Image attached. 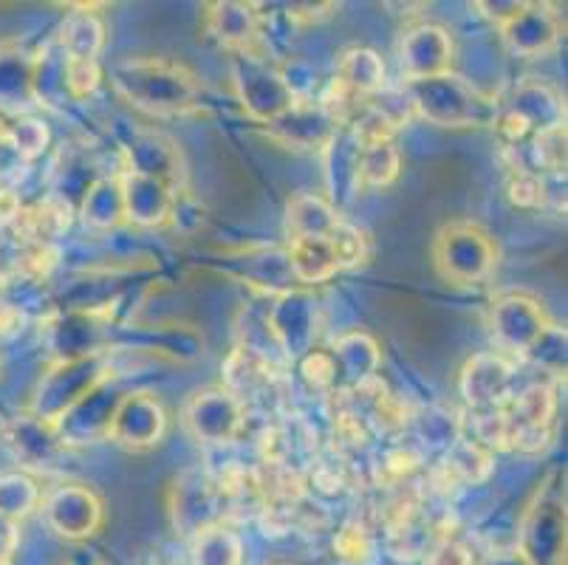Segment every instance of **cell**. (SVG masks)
Here are the masks:
<instances>
[{"mask_svg":"<svg viewBox=\"0 0 568 565\" xmlns=\"http://www.w3.org/2000/svg\"><path fill=\"white\" fill-rule=\"evenodd\" d=\"M286 238H332L337 224L343 221V212L332 206V201L314 190H301L286 201Z\"/></svg>","mask_w":568,"mask_h":565,"instance_id":"obj_29","label":"cell"},{"mask_svg":"<svg viewBox=\"0 0 568 565\" xmlns=\"http://www.w3.org/2000/svg\"><path fill=\"white\" fill-rule=\"evenodd\" d=\"M518 391V367L498 351H478L458 371V393L467 411H500Z\"/></svg>","mask_w":568,"mask_h":565,"instance_id":"obj_11","label":"cell"},{"mask_svg":"<svg viewBox=\"0 0 568 565\" xmlns=\"http://www.w3.org/2000/svg\"><path fill=\"white\" fill-rule=\"evenodd\" d=\"M113 376L111 351L102 354L80 356V360L51 362L43 373H40L38 387H34L32 404L29 413L45 424H54L57 418L69 413L82 396L100 387L102 382Z\"/></svg>","mask_w":568,"mask_h":565,"instance_id":"obj_4","label":"cell"},{"mask_svg":"<svg viewBox=\"0 0 568 565\" xmlns=\"http://www.w3.org/2000/svg\"><path fill=\"white\" fill-rule=\"evenodd\" d=\"M65 565H71V563H65Z\"/></svg>","mask_w":568,"mask_h":565,"instance_id":"obj_48","label":"cell"},{"mask_svg":"<svg viewBox=\"0 0 568 565\" xmlns=\"http://www.w3.org/2000/svg\"><path fill=\"white\" fill-rule=\"evenodd\" d=\"M122 170L162 181L175 195L187 193V168L179 144L156 131H133L122 148Z\"/></svg>","mask_w":568,"mask_h":565,"instance_id":"obj_17","label":"cell"},{"mask_svg":"<svg viewBox=\"0 0 568 565\" xmlns=\"http://www.w3.org/2000/svg\"><path fill=\"white\" fill-rule=\"evenodd\" d=\"M506 195L518 210H540L546 204V175L513 173L506 184Z\"/></svg>","mask_w":568,"mask_h":565,"instance_id":"obj_43","label":"cell"},{"mask_svg":"<svg viewBox=\"0 0 568 565\" xmlns=\"http://www.w3.org/2000/svg\"><path fill=\"white\" fill-rule=\"evenodd\" d=\"M272 565H294V563H272Z\"/></svg>","mask_w":568,"mask_h":565,"instance_id":"obj_47","label":"cell"},{"mask_svg":"<svg viewBox=\"0 0 568 565\" xmlns=\"http://www.w3.org/2000/svg\"><path fill=\"white\" fill-rule=\"evenodd\" d=\"M43 490L29 473H0V521L18 523L40 509Z\"/></svg>","mask_w":568,"mask_h":565,"instance_id":"obj_36","label":"cell"},{"mask_svg":"<svg viewBox=\"0 0 568 565\" xmlns=\"http://www.w3.org/2000/svg\"><path fill=\"white\" fill-rule=\"evenodd\" d=\"M396 60L405 82L427 80V77L447 74L456 62L453 34L438 23H413L396 40Z\"/></svg>","mask_w":568,"mask_h":565,"instance_id":"obj_16","label":"cell"},{"mask_svg":"<svg viewBox=\"0 0 568 565\" xmlns=\"http://www.w3.org/2000/svg\"><path fill=\"white\" fill-rule=\"evenodd\" d=\"M7 444L20 464L34 466V470H54L60 458L69 453V447H63V442L57 438L54 427L34 418L32 413H23L9 424Z\"/></svg>","mask_w":568,"mask_h":565,"instance_id":"obj_26","label":"cell"},{"mask_svg":"<svg viewBox=\"0 0 568 565\" xmlns=\"http://www.w3.org/2000/svg\"><path fill=\"white\" fill-rule=\"evenodd\" d=\"M77 215L91 232L111 235L119 226H125V206H122V186L119 175H100L94 184L88 186L85 195L77 204Z\"/></svg>","mask_w":568,"mask_h":565,"instance_id":"obj_30","label":"cell"},{"mask_svg":"<svg viewBox=\"0 0 568 565\" xmlns=\"http://www.w3.org/2000/svg\"><path fill=\"white\" fill-rule=\"evenodd\" d=\"M332 246H334V255H337L339 272H343V269L365 266L371 258L368 232L359 230L356 224H348L345 218L337 224V230L332 232Z\"/></svg>","mask_w":568,"mask_h":565,"instance_id":"obj_40","label":"cell"},{"mask_svg":"<svg viewBox=\"0 0 568 565\" xmlns=\"http://www.w3.org/2000/svg\"><path fill=\"white\" fill-rule=\"evenodd\" d=\"M190 565H246V543L226 523L210 526L190 541Z\"/></svg>","mask_w":568,"mask_h":565,"instance_id":"obj_34","label":"cell"},{"mask_svg":"<svg viewBox=\"0 0 568 565\" xmlns=\"http://www.w3.org/2000/svg\"><path fill=\"white\" fill-rule=\"evenodd\" d=\"M65 82H69L71 102L88 100V97H91L102 82L100 60H69V74H65Z\"/></svg>","mask_w":568,"mask_h":565,"instance_id":"obj_44","label":"cell"},{"mask_svg":"<svg viewBox=\"0 0 568 565\" xmlns=\"http://www.w3.org/2000/svg\"><path fill=\"white\" fill-rule=\"evenodd\" d=\"M334 376H337V393L359 391L379 380L382 349L368 331H345L332 342ZM334 393V396H337Z\"/></svg>","mask_w":568,"mask_h":565,"instance_id":"obj_22","label":"cell"},{"mask_svg":"<svg viewBox=\"0 0 568 565\" xmlns=\"http://www.w3.org/2000/svg\"><path fill=\"white\" fill-rule=\"evenodd\" d=\"M551 320L544 305L529 294H504L489 305L487 329L498 354L509 360H524L540 336L549 331Z\"/></svg>","mask_w":568,"mask_h":565,"instance_id":"obj_9","label":"cell"},{"mask_svg":"<svg viewBox=\"0 0 568 565\" xmlns=\"http://www.w3.org/2000/svg\"><path fill=\"white\" fill-rule=\"evenodd\" d=\"M111 85L148 117H187L204 108L199 77L170 57H125L111 69Z\"/></svg>","mask_w":568,"mask_h":565,"instance_id":"obj_1","label":"cell"},{"mask_svg":"<svg viewBox=\"0 0 568 565\" xmlns=\"http://www.w3.org/2000/svg\"><path fill=\"white\" fill-rule=\"evenodd\" d=\"M40 515L45 528L65 543H85L105 523V504L91 486L65 481L45 492L40 501Z\"/></svg>","mask_w":568,"mask_h":565,"instance_id":"obj_8","label":"cell"},{"mask_svg":"<svg viewBox=\"0 0 568 565\" xmlns=\"http://www.w3.org/2000/svg\"><path fill=\"white\" fill-rule=\"evenodd\" d=\"M402 173V150L394 139L385 142L363 144V159H359V186L363 193L387 190Z\"/></svg>","mask_w":568,"mask_h":565,"instance_id":"obj_35","label":"cell"},{"mask_svg":"<svg viewBox=\"0 0 568 565\" xmlns=\"http://www.w3.org/2000/svg\"><path fill=\"white\" fill-rule=\"evenodd\" d=\"M246 407L224 385H210L190 393L182 404V424L190 438L204 447H230L246 430Z\"/></svg>","mask_w":568,"mask_h":565,"instance_id":"obj_7","label":"cell"},{"mask_svg":"<svg viewBox=\"0 0 568 565\" xmlns=\"http://www.w3.org/2000/svg\"><path fill=\"white\" fill-rule=\"evenodd\" d=\"M204 34L221 49L235 54V51L257 49L261 40V12L255 3H237V0H219L210 3L201 14Z\"/></svg>","mask_w":568,"mask_h":565,"instance_id":"obj_24","label":"cell"},{"mask_svg":"<svg viewBox=\"0 0 568 565\" xmlns=\"http://www.w3.org/2000/svg\"><path fill=\"white\" fill-rule=\"evenodd\" d=\"M230 82L235 100L257 124H268L283 111H288L294 102L281 74V62L266 57L261 49L230 54Z\"/></svg>","mask_w":568,"mask_h":565,"instance_id":"obj_5","label":"cell"},{"mask_svg":"<svg viewBox=\"0 0 568 565\" xmlns=\"http://www.w3.org/2000/svg\"><path fill=\"white\" fill-rule=\"evenodd\" d=\"M359 159H363V142L351 124H339L334 137L320 150V168H323V195L332 201L337 212H345L359 193Z\"/></svg>","mask_w":568,"mask_h":565,"instance_id":"obj_18","label":"cell"},{"mask_svg":"<svg viewBox=\"0 0 568 565\" xmlns=\"http://www.w3.org/2000/svg\"><path fill=\"white\" fill-rule=\"evenodd\" d=\"M108 29L102 18L91 9L80 7L77 12H69L63 23L57 26L54 43L69 60H100L105 49Z\"/></svg>","mask_w":568,"mask_h":565,"instance_id":"obj_31","label":"cell"},{"mask_svg":"<svg viewBox=\"0 0 568 565\" xmlns=\"http://www.w3.org/2000/svg\"><path fill=\"white\" fill-rule=\"evenodd\" d=\"M226 272L235 280H241L244 286L255 289L263 300H272L277 294H286L297 289L294 283L292 266H288L286 246H246L237 249L226 258Z\"/></svg>","mask_w":568,"mask_h":565,"instance_id":"obj_19","label":"cell"},{"mask_svg":"<svg viewBox=\"0 0 568 565\" xmlns=\"http://www.w3.org/2000/svg\"><path fill=\"white\" fill-rule=\"evenodd\" d=\"M332 552L337 565H376L379 559V543L371 532L368 523L348 521L334 532Z\"/></svg>","mask_w":568,"mask_h":565,"instance_id":"obj_38","label":"cell"},{"mask_svg":"<svg viewBox=\"0 0 568 565\" xmlns=\"http://www.w3.org/2000/svg\"><path fill=\"white\" fill-rule=\"evenodd\" d=\"M263 128H266V137L283 148L320 153L339 124L325 113V108L314 97V100H294L288 111H283L281 117L272 119Z\"/></svg>","mask_w":568,"mask_h":565,"instance_id":"obj_20","label":"cell"},{"mask_svg":"<svg viewBox=\"0 0 568 565\" xmlns=\"http://www.w3.org/2000/svg\"><path fill=\"white\" fill-rule=\"evenodd\" d=\"M475 563H478V557H475V552L469 548V543L462 541L458 535H453V532H444V535L427 548L425 557H422V565H475Z\"/></svg>","mask_w":568,"mask_h":565,"instance_id":"obj_42","label":"cell"},{"mask_svg":"<svg viewBox=\"0 0 568 565\" xmlns=\"http://www.w3.org/2000/svg\"><path fill=\"white\" fill-rule=\"evenodd\" d=\"M119 186H122V206H125V226L136 230H159L170 224L175 206V193L162 181L148 175L119 170Z\"/></svg>","mask_w":568,"mask_h":565,"instance_id":"obj_23","label":"cell"},{"mask_svg":"<svg viewBox=\"0 0 568 565\" xmlns=\"http://www.w3.org/2000/svg\"><path fill=\"white\" fill-rule=\"evenodd\" d=\"M524 7H526V3H515V0H509V3H475V12H478L484 20H489V23H495L500 29V26L509 23L515 14H520V9H524Z\"/></svg>","mask_w":568,"mask_h":565,"instance_id":"obj_45","label":"cell"},{"mask_svg":"<svg viewBox=\"0 0 568 565\" xmlns=\"http://www.w3.org/2000/svg\"><path fill=\"white\" fill-rule=\"evenodd\" d=\"M297 373L301 382L312 396H334L337 393V376H334L332 351L314 349L297 360Z\"/></svg>","mask_w":568,"mask_h":565,"instance_id":"obj_39","label":"cell"},{"mask_svg":"<svg viewBox=\"0 0 568 565\" xmlns=\"http://www.w3.org/2000/svg\"><path fill=\"white\" fill-rule=\"evenodd\" d=\"M266 317L288 365L317 349L320 305L308 292L292 289V292L266 300Z\"/></svg>","mask_w":568,"mask_h":565,"instance_id":"obj_13","label":"cell"},{"mask_svg":"<svg viewBox=\"0 0 568 565\" xmlns=\"http://www.w3.org/2000/svg\"><path fill=\"white\" fill-rule=\"evenodd\" d=\"M495 455L478 444L458 438L447 453L442 455V464L436 470V478L442 486H481L493 475Z\"/></svg>","mask_w":568,"mask_h":565,"instance_id":"obj_33","label":"cell"},{"mask_svg":"<svg viewBox=\"0 0 568 565\" xmlns=\"http://www.w3.org/2000/svg\"><path fill=\"white\" fill-rule=\"evenodd\" d=\"M416 119L447 131L493 128L500 102L469 77L447 71L427 80L405 82Z\"/></svg>","mask_w":568,"mask_h":565,"instance_id":"obj_2","label":"cell"},{"mask_svg":"<svg viewBox=\"0 0 568 565\" xmlns=\"http://www.w3.org/2000/svg\"><path fill=\"white\" fill-rule=\"evenodd\" d=\"M498 31L506 49L524 60H540L560 43V20L549 3H526L520 14H515Z\"/></svg>","mask_w":568,"mask_h":565,"instance_id":"obj_21","label":"cell"},{"mask_svg":"<svg viewBox=\"0 0 568 565\" xmlns=\"http://www.w3.org/2000/svg\"><path fill=\"white\" fill-rule=\"evenodd\" d=\"M498 263V246L493 235L469 221H453L442 226L433 241V266L447 283L475 286L493 274Z\"/></svg>","mask_w":568,"mask_h":565,"instance_id":"obj_6","label":"cell"},{"mask_svg":"<svg viewBox=\"0 0 568 565\" xmlns=\"http://www.w3.org/2000/svg\"><path fill=\"white\" fill-rule=\"evenodd\" d=\"M111 320L94 314V311L63 309L43 320V345L49 351L51 362L80 360V356L102 354L108 351V334H111Z\"/></svg>","mask_w":568,"mask_h":565,"instance_id":"obj_12","label":"cell"},{"mask_svg":"<svg viewBox=\"0 0 568 565\" xmlns=\"http://www.w3.org/2000/svg\"><path fill=\"white\" fill-rule=\"evenodd\" d=\"M7 137L29 164H32L38 155H43L51 142V133L49 128H45V122L34 117H18L12 124H7Z\"/></svg>","mask_w":568,"mask_h":565,"instance_id":"obj_41","label":"cell"},{"mask_svg":"<svg viewBox=\"0 0 568 565\" xmlns=\"http://www.w3.org/2000/svg\"><path fill=\"white\" fill-rule=\"evenodd\" d=\"M286 258L294 283L303 286H323L339 272L332 238H294L286 243Z\"/></svg>","mask_w":568,"mask_h":565,"instance_id":"obj_32","label":"cell"},{"mask_svg":"<svg viewBox=\"0 0 568 565\" xmlns=\"http://www.w3.org/2000/svg\"><path fill=\"white\" fill-rule=\"evenodd\" d=\"M334 80L348 88L354 97L368 102L387 85L385 60L379 57V51L368 49V46H348L339 51L337 62H334Z\"/></svg>","mask_w":568,"mask_h":565,"instance_id":"obj_28","label":"cell"},{"mask_svg":"<svg viewBox=\"0 0 568 565\" xmlns=\"http://www.w3.org/2000/svg\"><path fill=\"white\" fill-rule=\"evenodd\" d=\"M125 387L116 382V373L111 380L102 382L100 387L82 396L80 402L71 407L69 413L57 418L51 427H54L57 438L63 442V447H88V444L108 442V430H111V418L116 413L119 402L125 396Z\"/></svg>","mask_w":568,"mask_h":565,"instance_id":"obj_15","label":"cell"},{"mask_svg":"<svg viewBox=\"0 0 568 565\" xmlns=\"http://www.w3.org/2000/svg\"><path fill=\"white\" fill-rule=\"evenodd\" d=\"M475 565H529L524 559V554L518 552V548H495V552H489L487 557L478 559Z\"/></svg>","mask_w":568,"mask_h":565,"instance_id":"obj_46","label":"cell"},{"mask_svg":"<svg viewBox=\"0 0 568 565\" xmlns=\"http://www.w3.org/2000/svg\"><path fill=\"white\" fill-rule=\"evenodd\" d=\"M413 433H416L418 444L433 453H447L453 444L462 438V424H458L456 413H450L447 407H425V411L413 413Z\"/></svg>","mask_w":568,"mask_h":565,"instance_id":"obj_37","label":"cell"},{"mask_svg":"<svg viewBox=\"0 0 568 565\" xmlns=\"http://www.w3.org/2000/svg\"><path fill=\"white\" fill-rule=\"evenodd\" d=\"M168 435V411L153 391H128L111 418L108 442L128 453L156 450Z\"/></svg>","mask_w":568,"mask_h":565,"instance_id":"obj_14","label":"cell"},{"mask_svg":"<svg viewBox=\"0 0 568 565\" xmlns=\"http://www.w3.org/2000/svg\"><path fill=\"white\" fill-rule=\"evenodd\" d=\"M170 521L175 535L193 541L199 532L226 521L224 495L213 475L201 470H184L170 490Z\"/></svg>","mask_w":568,"mask_h":565,"instance_id":"obj_10","label":"cell"},{"mask_svg":"<svg viewBox=\"0 0 568 565\" xmlns=\"http://www.w3.org/2000/svg\"><path fill=\"white\" fill-rule=\"evenodd\" d=\"M515 548L529 565H566V486L551 470L520 512Z\"/></svg>","mask_w":568,"mask_h":565,"instance_id":"obj_3","label":"cell"},{"mask_svg":"<svg viewBox=\"0 0 568 565\" xmlns=\"http://www.w3.org/2000/svg\"><path fill=\"white\" fill-rule=\"evenodd\" d=\"M557 387L555 380H535L518 387L504 404L506 438L524 430H555Z\"/></svg>","mask_w":568,"mask_h":565,"instance_id":"obj_27","label":"cell"},{"mask_svg":"<svg viewBox=\"0 0 568 565\" xmlns=\"http://www.w3.org/2000/svg\"><path fill=\"white\" fill-rule=\"evenodd\" d=\"M500 108L520 119L531 133L555 131V128H566V105H562L560 93L549 88L540 80H524L509 91L506 102Z\"/></svg>","mask_w":568,"mask_h":565,"instance_id":"obj_25","label":"cell"}]
</instances>
